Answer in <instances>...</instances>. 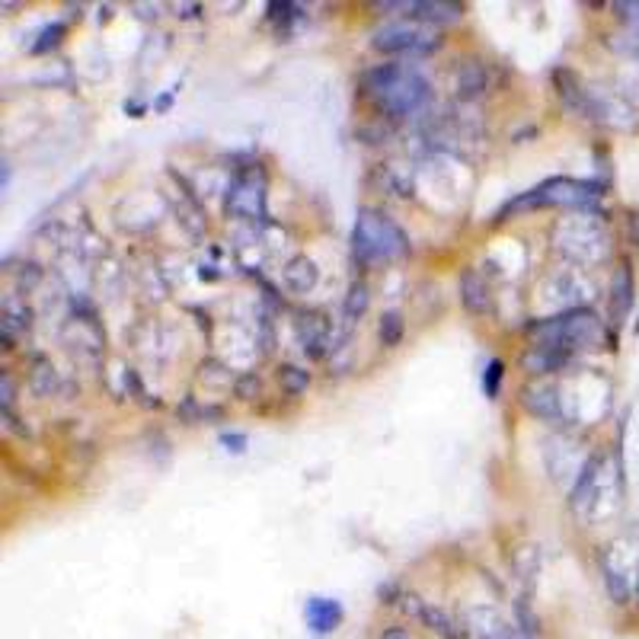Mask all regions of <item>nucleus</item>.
<instances>
[{
  "label": "nucleus",
  "mask_w": 639,
  "mask_h": 639,
  "mask_svg": "<svg viewBox=\"0 0 639 639\" xmlns=\"http://www.w3.org/2000/svg\"><path fill=\"white\" fill-rule=\"evenodd\" d=\"M521 403L528 406L531 416L544 419V422L563 419V400H560V390L553 384H528L521 390Z\"/></svg>",
  "instance_id": "nucleus-8"
},
{
  "label": "nucleus",
  "mask_w": 639,
  "mask_h": 639,
  "mask_svg": "<svg viewBox=\"0 0 639 639\" xmlns=\"http://www.w3.org/2000/svg\"><path fill=\"white\" fill-rule=\"evenodd\" d=\"M409 20H419L425 26H448L454 20H461L464 7L451 4V0H425V4H406Z\"/></svg>",
  "instance_id": "nucleus-12"
},
{
  "label": "nucleus",
  "mask_w": 639,
  "mask_h": 639,
  "mask_svg": "<svg viewBox=\"0 0 639 639\" xmlns=\"http://www.w3.org/2000/svg\"><path fill=\"white\" fill-rule=\"evenodd\" d=\"M170 103H173V96H160V100H157V109H170Z\"/></svg>",
  "instance_id": "nucleus-30"
},
{
  "label": "nucleus",
  "mask_w": 639,
  "mask_h": 639,
  "mask_svg": "<svg viewBox=\"0 0 639 639\" xmlns=\"http://www.w3.org/2000/svg\"><path fill=\"white\" fill-rule=\"evenodd\" d=\"M342 617H346V611H342V604L336 598L314 595V598H307V604H304V624L310 627V633H317V636H326V633L339 630Z\"/></svg>",
  "instance_id": "nucleus-9"
},
{
  "label": "nucleus",
  "mask_w": 639,
  "mask_h": 639,
  "mask_svg": "<svg viewBox=\"0 0 639 639\" xmlns=\"http://www.w3.org/2000/svg\"><path fill=\"white\" fill-rule=\"evenodd\" d=\"M278 384H282L288 397H301V393L310 387V371H304L298 365H282L278 368Z\"/></svg>",
  "instance_id": "nucleus-22"
},
{
  "label": "nucleus",
  "mask_w": 639,
  "mask_h": 639,
  "mask_svg": "<svg viewBox=\"0 0 639 639\" xmlns=\"http://www.w3.org/2000/svg\"><path fill=\"white\" fill-rule=\"evenodd\" d=\"M502 378H505V362H502V358H489V365L483 371V393H486V400H496L499 397Z\"/></svg>",
  "instance_id": "nucleus-23"
},
{
  "label": "nucleus",
  "mask_w": 639,
  "mask_h": 639,
  "mask_svg": "<svg viewBox=\"0 0 639 639\" xmlns=\"http://www.w3.org/2000/svg\"><path fill=\"white\" fill-rule=\"evenodd\" d=\"M64 32H68V26H64V23L45 26V29L39 32V42L32 45V55H42V52H48V48H55V45L64 39Z\"/></svg>",
  "instance_id": "nucleus-24"
},
{
  "label": "nucleus",
  "mask_w": 639,
  "mask_h": 639,
  "mask_svg": "<svg viewBox=\"0 0 639 639\" xmlns=\"http://www.w3.org/2000/svg\"><path fill=\"white\" fill-rule=\"evenodd\" d=\"M368 307H371V291H368V285L365 282H352V288H349V294H346V320L349 323H355V320H362L365 314H368Z\"/></svg>",
  "instance_id": "nucleus-21"
},
{
  "label": "nucleus",
  "mask_w": 639,
  "mask_h": 639,
  "mask_svg": "<svg viewBox=\"0 0 639 639\" xmlns=\"http://www.w3.org/2000/svg\"><path fill=\"white\" fill-rule=\"evenodd\" d=\"M604 195L601 183H585V179H569V176H553L547 183H540L528 192H521L518 199H512L502 208L505 218L509 211L521 208H544V205H566V208H595V202Z\"/></svg>",
  "instance_id": "nucleus-4"
},
{
  "label": "nucleus",
  "mask_w": 639,
  "mask_h": 639,
  "mask_svg": "<svg viewBox=\"0 0 639 639\" xmlns=\"http://www.w3.org/2000/svg\"><path fill=\"white\" fill-rule=\"evenodd\" d=\"M569 355L563 349H544V346H531L521 355V368L528 374H550V371H563L569 365Z\"/></svg>",
  "instance_id": "nucleus-15"
},
{
  "label": "nucleus",
  "mask_w": 639,
  "mask_h": 639,
  "mask_svg": "<svg viewBox=\"0 0 639 639\" xmlns=\"http://www.w3.org/2000/svg\"><path fill=\"white\" fill-rule=\"evenodd\" d=\"M32 330V307L20 298V294H4L0 304V333H4V349H13L16 333Z\"/></svg>",
  "instance_id": "nucleus-10"
},
{
  "label": "nucleus",
  "mask_w": 639,
  "mask_h": 639,
  "mask_svg": "<svg viewBox=\"0 0 639 639\" xmlns=\"http://www.w3.org/2000/svg\"><path fill=\"white\" fill-rule=\"evenodd\" d=\"M633 330H636V333H639V320H636V323H633Z\"/></svg>",
  "instance_id": "nucleus-31"
},
{
  "label": "nucleus",
  "mask_w": 639,
  "mask_h": 639,
  "mask_svg": "<svg viewBox=\"0 0 639 639\" xmlns=\"http://www.w3.org/2000/svg\"><path fill=\"white\" fill-rule=\"evenodd\" d=\"M0 409H13V378H10V371L0 374Z\"/></svg>",
  "instance_id": "nucleus-28"
},
{
  "label": "nucleus",
  "mask_w": 639,
  "mask_h": 639,
  "mask_svg": "<svg viewBox=\"0 0 639 639\" xmlns=\"http://www.w3.org/2000/svg\"><path fill=\"white\" fill-rule=\"evenodd\" d=\"M29 387H32V393H36V397H55V390H58V371H55V365L48 362V358H42V355H36L32 358V374H29Z\"/></svg>",
  "instance_id": "nucleus-18"
},
{
  "label": "nucleus",
  "mask_w": 639,
  "mask_h": 639,
  "mask_svg": "<svg viewBox=\"0 0 639 639\" xmlns=\"http://www.w3.org/2000/svg\"><path fill=\"white\" fill-rule=\"evenodd\" d=\"M403 333H406V320L400 310H384V317L378 323V336H381V346L387 349H397L403 342Z\"/></svg>",
  "instance_id": "nucleus-20"
},
{
  "label": "nucleus",
  "mask_w": 639,
  "mask_h": 639,
  "mask_svg": "<svg viewBox=\"0 0 639 639\" xmlns=\"http://www.w3.org/2000/svg\"><path fill=\"white\" fill-rule=\"evenodd\" d=\"M282 278H285V285L294 294H310V291L317 288V282H320V269H317V262L310 259V256H294V259L285 262Z\"/></svg>",
  "instance_id": "nucleus-14"
},
{
  "label": "nucleus",
  "mask_w": 639,
  "mask_h": 639,
  "mask_svg": "<svg viewBox=\"0 0 639 639\" xmlns=\"http://www.w3.org/2000/svg\"><path fill=\"white\" fill-rule=\"evenodd\" d=\"M381 639H413V633H409L406 627H390L381 633Z\"/></svg>",
  "instance_id": "nucleus-29"
},
{
  "label": "nucleus",
  "mask_w": 639,
  "mask_h": 639,
  "mask_svg": "<svg viewBox=\"0 0 639 639\" xmlns=\"http://www.w3.org/2000/svg\"><path fill=\"white\" fill-rule=\"evenodd\" d=\"M294 330H298L301 349L310 358H323L333 349L330 346V320L317 314V310H301V314H294Z\"/></svg>",
  "instance_id": "nucleus-7"
},
{
  "label": "nucleus",
  "mask_w": 639,
  "mask_h": 639,
  "mask_svg": "<svg viewBox=\"0 0 639 639\" xmlns=\"http://www.w3.org/2000/svg\"><path fill=\"white\" fill-rule=\"evenodd\" d=\"M234 393L240 400H259L262 397V381H259V374L247 371V374H240V378L234 381Z\"/></svg>",
  "instance_id": "nucleus-25"
},
{
  "label": "nucleus",
  "mask_w": 639,
  "mask_h": 639,
  "mask_svg": "<svg viewBox=\"0 0 639 639\" xmlns=\"http://www.w3.org/2000/svg\"><path fill=\"white\" fill-rule=\"evenodd\" d=\"M633 304H636V282H633L630 262H624V266L617 269L614 285H611V317H614V323H624Z\"/></svg>",
  "instance_id": "nucleus-13"
},
{
  "label": "nucleus",
  "mask_w": 639,
  "mask_h": 639,
  "mask_svg": "<svg viewBox=\"0 0 639 639\" xmlns=\"http://www.w3.org/2000/svg\"><path fill=\"white\" fill-rule=\"evenodd\" d=\"M362 87L368 90V96L374 103L397 119L416 116V112H422L432 100L429 80H425L419 71L406 68V64H397V61H387V64H378V68L365 71Z\"/></svg>",
  "instance_id": "nucleus-1"
},
{
  "label": "nucleus",
  "mask_w": 639,
  "mask_h": 639,
  "mask_svg": "<svg viewBox=\"0 0 639 639\" xmlns=\"http://www.w3.org/2000/svg\"><path fill=\"white\" fill-rule=\"evenodd\" d=\"M227 215H237L243 221H262L266 218V186L262 179L256 183L253 176H237L231 189H227Z\"/></svg>",
  "instance_id": "nucleus-6"
},
{
  "label": "nucleus",
  "mask_w": 639,
  "mask_h": 639,
  "mask_svg": "<svg viewBox=\"0 0 639 639\" xmlns=\"http://www.w3.org/2000/svg\"><path fill=\"white\" fill-rule=\"evenodd\" d=\"M528 333L534 339V346L544 349H563V352H579L592 349L601 342L604 326L598 320L595 310L588 307H569L563 314H556L550 320H537L528 326Z\"/></svg>",
  "instance_id": "nucleus-2"
},
{
  "label": "nucleus",
  "mask_w": 639,
  "mask_h": 639,
  "mask_svg": "<svg viewBox=\"0 0 639 639\" xmlns=\"http://www.w3.org/2000/svg\"><path fill=\"white\" fill-rule=\"evenodd\" d=\"M601 572H604V585H608L611 601H614V604H630V595H633L630 579H627L617 566H611L608 556H601Z\"/></svg>",
  "instance_id": "nucleus-19"
},
{
  "label": "nucleus",
  "mask_w": 639,
  "mask_h": 639,
  "mask_svg": "<svg viewBox=\"0 0 639 639\" xmlns=\"http://www.w3.org/2000/svg\"><path fill=\"white\" fill-rule=\"evenodd\" d=\"M16 282H20V288L32 291V288L42 282V269L36 266V262H23L20 272H16Z\"/></svg>",
  "instance_id": "nucleus-26"
},
{
  "label": "nucleus",
  "mask_w": 639,
  "mask_h": 639,
  "mask_svg": "<svg viewBox=\"0 0 639 639\" xmlns=\"http://www.w3.org/2000/svg\"><path fill=\"white\" fill-rule=\"evenodd\" d=\"M489 87V74H486V64L480 61H467L457 68V93L464 96V100H473V96H480Z\"/></svg>",
  "instance_id": "nucleus-17"
},
{
  "label": "nucleus",
  "mask_w": 639,
  "mask_h": 639,
  "mask_svg": "<svg viewBox=\"0 0 639 639\" xmlns=\"http://www.w3.org/2000/svg\"><path fill=\"white\" fill-rule=\"evenodd\" d=\"M247 435H243V432H227V435H221V445L227 448V451H234V454H243V451H247Z\"/></svg>",
  "instance_id": "nucleus-27"
},
{
  "label": "nucleus",
  "mask_w": 639,
  "mask_h": 639,
  "mask_svg": "<svg viewBox=\"0 0 639 639\" xmlns=\"http://www.w3.org/2000/svg\"><path fill=\"white\" fill-rule=\"evenodd\" d=\"M416 620H422V624L429 627L432 633L445 636V639H467V627H461V624H457V620L448 614V611L435 608V604H429V601H422V604H419Z\"/></svg>",
  "instance_id": "nucleus-16"
},
{
  "label": "nucleus",
  "mask_w": 639,
  "mask_h": 639,
  "mask_svg": "<svg viewBox=\"0 0 639 639\" xmlns=\"http://www.w3.org/2000/svg\"><path fill=\"white\" fill-rule=\"evenodd\" d=\"M352 253L355 259H362L365 266L374 262H393L409 253V237L403 234V227L387 218L378 208H362L352 227Z\"/></svg>",
  "instance_id": "nucleus-3"
},
{
  "label": "nucleus",
  "mask_w": 639,
  "mask_h": 639,
  "mask_svg": "<svg viewBox=\"0 0 639 639\" xmlns=\"http://www.w3.org/2000/svg\"><path fill=\"white\" fill-rule=\"evenodd\" d=\"M461 304H464L467 314H473V317H483V314L493 310V294H489L486 278L477 269H467L461 275Z\"/></svg>",
  "instance_id": "nucleus-11"
},
{
  "label": "nucleus",
  "mask_w": 639,
  "mask_h": 639,
  "mask_svg": "<svg viewBox=\"0 0 639 639\" xmlns=\"http://www.w3.org/2000/svg\"><path fill=\"white\" fill-rule=\"evenodd\" d=\"M371 45L384 55H432L441 48V32L419 20H400L374 29Z\"/></svg>",
  "instance_id": "nucleus-5"
}]
</instances>
